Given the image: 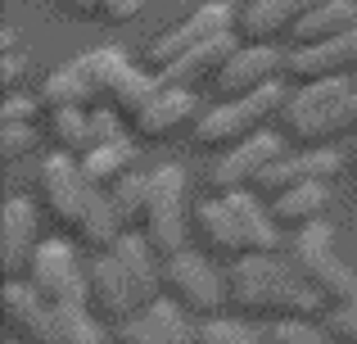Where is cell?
Segmentation results:
<instances>
[{
  "label": "cell",
  "mask_w": 357,
  "mask_h": 344,
  "mask_svg": "<svg viewBox=\"0 0 357 344\" xmlns=\"http://www.w3.org/2000/svg\"><path fill=\"white\" fill-rule=\"evenodd\" d=\"M36 177H41L45 213H50L59 227H73V236H77L82 245H91V249H114L118 245V236H122L127 222L118 218L114 195L82 172V159H73L68 150L45 154Z\"/></svg>",
  "instance_id": "6da1fadb"
},
{
  "label": "cell",
  "mask_w": 357,
  "mask_h": 344,
  "mask_svg": "<svg viewBox=\"0 0 357 344\" xmlns=\"http://www.w3.org/2000/svg\"><path fill=\"white\" fill-rule=\"evenodd\" d=\"M231 304L262 317H312L321 313L326 294L298 272L289 258L276 254H240L231 263Z\"/></svg>",
  "instance_id": "7a4b0ae2"
},
{
  "label": "cell",
  "mask_w": 357,
  "mask_h": 344,
  "mask_svg": "<svg viewBox=\"0 0 357 344\" xmlns=\"http://www.w3.org/2000/svg\"><path fill=\"white\" fill-rule=\"evenodd\" d=\"M289 141L298 145H326L344 132H357V87L344 77H317L303 82L280 109Z\"/></svg>",
  "instance_id": "3957f363"
},
{
  "label": "cell",
  "mask_w": 357,
  "mask_h": 344,
  "mask_svg": "<svg viewBox=\"0 0 357 344\" xmlns=\"http://www.w3.org/2000/svg\"><path fill=\"white\" fill-rule=\"evenodd\" d=\"M127 54L105 45V50H91V54H77V59L59 63V68L45 77L41 87V105L45 109H59V105H114V91L118 82L127 77Z\"/></svg>",
  "instance_id": "277c9868"
},
{
  "label": "cell",
  "mask_w": 357,
  "mask_h": 344,
  "mask_svg": "<svg viewBox=\"0 0 357 344\" xmlns=\"http://www.w3.org/2000/svg\"><path fill=\"white\" fill-rule=\"evenodd\" d=\"M285 258L326 294V299L353 304V308H357V272L340 258V249H335V231L326 227L321 218L294 227V236L285 240Z\"/></svg>",
  "instance_id": "5b68a950"
},
{
  "label": "cell",
  "mask_w": 357,
  "mask_h": 344,
  "mask_svg": "<svg viewBox=\"0 0 357 344\" xmlns=\"http://www.w3.org/2000/svg\"><path fill=\"white\" fill-rule=\"evenodd\" d=\"M285 100L289 96H285L280 82H262L258 91H249V96L222 100L213 114L195 118V141L199 145H231V141H240V136H253L262 118H271V114L285 109Z\"/></svg>",
  "instance_id": "8992f818"
},
{
  "label": "cell",
  "mask_w": 357,
  "mask_h": 344,
  "mask_svg": "<svg viewBox=\"0 0 357 344\" xmlns=\"http://www.w3.org/2000/svg\"><path fill=\"white\" fill-rule=\"evenodd\" d=\"M140 231L163 258L185 249V168L163 163V168L149 172V200H145Z\"/></svg>",
  "instance_id": "52a82bcc"
},
{
  "label": "cell",
  "mask_w": 357,
  "mask_h": 344,
  "mask_svg": "<svg viewBox=\"0 0 357 344\" xmlns=\"http://www.w3.org/2000/svg\"><path fill=\"white\" fill-rule=\"evenodd\" d=\"M27 281L59 308H82L91 304V281L82 258L73 254L68 240H36L32 258H27Z\"/></svg>",
  "instance_id": "ba28073f"
},
{
  "label": "cell",
  "mask_w": 357,
  "mask_h": 344,
  "mask_svg": "<svg viewBox=\"0 0 357 344\" xmlns=\"http://www.w3.org/2000/svg\"><path fill=\"white\" fill-rule=\"evenodd\" d=\"M163 290L172 294L176 304H185L190 313L213 317L222 304H231V276H222L204 254L181 249V254L163 258Z\"/></svg>",
  "instance_id": "9c48e42d"
},
{
  "label": "cell",
  "mask_w": 357,
  "mask_h": 344,
  "mask_svg": "<svg viewBox=\"0 0 357 344\" xmlns=\"http://www.w3.org/2000/svg\"><path fill=\"white\" fill-rule=\"evenodd\" d=\"M236 18H240V9L236 5H227V0H213V5H199L190 18H181L176 27H167V32H158L154 41L145 45V63L149 68H167L172 59H181L190 45H199V41H208V36H218V32H231L236 27Z\"/></svg>",
  "instance_id": "30bf717a"
},
{
  "label": "cell",
  "mask_w": 357,
  "mask_h": 344,
  "mask_svg": "<svg viewBox=\"0 0 357 344\" xmlns=\"http://www.w3.org/2000/svg\"><path fill=\"white\" fill-rule=\"evenodd\" d=\"M0 308L14 336H23V344H59V308L36 290L32 281H14L0 290Z\"/></svg>",
  "instance_id": "8fae6325"
},
{
  "label": "cell",
  "mask_w": 357,
  "mask_h": 344,
  "mask_svg": "<svg viewBox=\"0 0 357 344\" xmlns=\"http://www.w3.org/2000/svg\"><path fill=\"white\" fill-rule=\"evenodd\" d=\"M195 322L190 308L167 299H149L140 313H131L127 322H118V344H195Z\"/></svg>",
  "instance_id": "7c38bea8"
},
{
  "label": "cell",
  "mask_w": 357,
  "mask_h": 344,
  "mask_svg": "<svg viewBox=\"0 0 357 344\" xmlns=\"http://www.w3.org/2000/svg\"><path fill=\"white\" fill-rule=\"evenodd\" d=\"M86 281H91V308H96L105 322H127L131 313L145 308L136 281H131V272L122 267V258L114 249L86 263Z\"/></svg>",
  "instance_id": "4fadbf2b"
},
{
  "label": "cell",
  "mask_w": 357,
  "mask_h": 344,
  "mask_svg": "<svg viewBox=\"0 0 357 344\" xmlns=\"http://www.w3.org/2000/svg\"><path fill=\"white\" fill-rule=\"evenodd\" d=\"M340 168H344V159L331 145H312L307 154H280L276 163H267V168L258 172L253 186H258V195H280L298 181H331Z\"/></svg>",
  "instance_id": "5bb4252c"
},
{
  "label": "cell",
  "mask_w": 357,
  "mask_h": 344,
  "mask_svg": "<svg viewBox=\"0 0 357 344\" xmlns=\"http://www.w3.org/2000/svg\"><path fill=\"white\" fill-rule=\"evenodd\" d=\"M276 68H285V59H280L271 45L249 41V45H240V50L222 63V73L213 77V87H218L222 100H236V96L258 91L262 82H271V77H276Z\"/></svg>",
  "instance_id": "9a60e30c"
},
{
  "label": "cell",
  "mask_w": 357,
  "mask_h": 344,
  "mask_svg": "<svg viewBox=\"0 0 357 344\" xmlns=\"http://www.w3.org/2000/svg\"><path fill=\"white\" fill-rule=\"evenodd\" d=\"M349 68H357V27L331 36L317 45H298L285 59V73L298 82H317V77H344Z\"/></svg>",
  "instance_id": "2e32d148"
},
{
  "label": "cell",
  "mask_w": 357,
  "mask_h": 344,
  "mask_svg": "<svg viewBox=\"0 0 357 344\" xmlns=\"http://www.w3.org/2000/svg\"><path fill=\"white\" fill-rule=\"evenodd\" d=\"M276 159H280V136L276 132H253V136H244L231 154L218 159V168H213V186H218V190L253 186L258 172L267 168V163H276Z\"/></svg>",
  "instance_id": "e0dca14e"
},
{
  "label": "cell",
  "mask_w": 357,
  "mask_h": 344,
  "mask_svg": "<svg viewBox=\"0 0 357 344\" xmlns=\"http://www.w3.org/2000/svg\"><path fill=\"white\" fill-rule=\"evenodd\" d=\"M36 249V204L14 195L0 213V272L18 276Z\"/></svg>",
  "instance_id": "ac0fdd59"
},
{
  "label": "cell",
  "mask_w": 357,
  "mask_h": 344,
  "mask_svg": "<svg viewBox=\"0 0 357 344\" xmlns=\"http://www.w3.org/2000/svg\"><path fill=\"white\" fill-rule=\"evenodd\" d=\"M236 50H240L236 32H218V36H208V41L190 45V50H185L181 59H172L167 68H158V82H163V87H190V82L218 77L222 63H227Z\"/></svg>",
  "instance_id": "d6986e66"
},
{
  "label": "cell",
  "mask_w": 357,
  "mask_h": 344,
  "mask_svg": "<svg viewBox=\"0 0 357 344\" xmlns=\"http://www.w3.org/2000/svg\"><path fill=\"white\" fill-rule=\"evenodd\" d=\"M195 114H199V100L190 96V87H158V96L131 118V127H136V136H145V141H163V136H172L181 123H190Z\"/></svg>",
  "instance_id": "ffe728a7"
},
{
  "label": "cell",
  "mask_w": 357,
  "mask_h": 344,
  "mask_svg": "<svg viewBox=\"0 0 357 344\" xmlns=\"http://www.w3.org/2000/svg\"><path fill=\"white\" fill-rule=\"evenodd\" d=\"M227 204L240 222V236H244V249L249 254H276L285 249V236H280V222L271 218V209H262L258 190H227Z\"/></svg>",
  "instance_id": "44dd1931"
},
{
  "label": "cell",
  "mask_w": 357,
  "mask_h": 344,
  "mask_svg": "<svg viewBox=\"0 0 357 344\" xmlns=\"http://www.w3.org/2000/svg\"><path fill=\"white\" fill-rule=\"evenodd\" d=\"M317 0H253L249 9H240L236 32L244 41H271L280 32H294V23L312 9Z\"/></svg>",
  "instance_id": "7402d4cb"
},
{
  "label": "cell",
  "mask_w": 357,
  "mask_h": 344,
  "mask_svg": "<svg viewBox=\"0 0 357 344\" xmlns=\"http://www.w3.org/2000/svg\"><path fill=\"white\" fill-rule=\"evenodd\" d=\"M195 231H199L204 249H213V254H227V258L249 254V249H244V236H240V222H236V213H231V204H227V195H222V200H204L199 209H195Z\"/></svg>",
  "instance_id": "603a6c76"
},
{
  "label": "cell",
  "mask_w": 357,
  "mask_h": 344,
  "mask_svg": "<svg viewBox=\"0 0 357 344\" xmlns=\"http://www.w3.org/2000/svg\"><path fill=\"white\" fill-rule=\"evenodd\" d=\"M357 27V0H317L303 18L294 23V41L298 45H317V41H331V36Z\"/></svg>",
  "instance_id": "cb8c5ba5"
},
{
  "label": "cell",
  "mask_w": 357,
  "mask_h": 344,
  "mask_svg": "<svg viewBox=\"0 0 357 344\" xmlns=\"http://www.w3.org/2000/svg\"><path fill=\"white\" fill-rule=\"evenodd\" d=\"M131 163H136V141H131V136L100 141V145H91V150L82 154V172H86L96 186H105V190H114L122 177L131 172Z\"/></svg>",
  "instance_id": "d4e9b609"
},
{
  "label": "cell",
  "mask_w": 357,
  "mask_h": 344,
  "mask_svg": "<svg viewBox=\"0 0 357 344\" xmlns=\"http://www.w3.org/2000/svg\"><path fill=\"white\" fill-rule=\"evenodd\" d=\"M326 204H331L326 181H298V186H289V190L271 195V218H276L280 227H303V222L321 218Z\"/></svg>",
  "instance_id": "484cf974"
},
{
  "label": "cell",
  "mask_w": 357,
  "mask_h": 344,
  "mask_svg": "<svg viewBox=\"0 0 357 344\" xmlns=\"http://www.w3.org/2000/svg\"><path fill=\"white\" fill-rule=\"evenodd\" d=\"M50 132H54V141H59V150H68V154L91 150V114L82 105L50 109Z\"/></svg>",
  "instance_id": "4316f807"
},
{
  "label": "cell",
  "mask_w": 357,
  "mask_h": 344,
  "mask_svg": "<svg viewBox=\"0 0 357 344\" xmlns=\"http://www.w3.org/2000/svg\"><path fill=\"white\" fill-rule=\"evenodd\" d=\"M59 308V304H54ZM59 344H109L105 336V322L91 304L82 308H59Z\"/></svg>",
  "instance_id": "83f0119b"
},
{
  "label": "cell",
  "mask_w": 357,
  "mask_h": 344,
  "mask_svg": "<svg viewBox=\"0 0 357 344\" xmlns=\"http://www.w3.org/2000/svg\"><path fill=\"white\" fill-rule=\"evenodd\" d=\"M158 87H163V82H158V73L149 77V73H140V68H127V77H122L118 91H114V109H118L122 118H136L140 109L158 96Z\"/></svg>",
  "instance_id": "f1b7e54d"
},
{
  "label": "cell",
  "mask_w": 357,
  "mask_h": 344,
  "mask_svg": "<svg viewBox=\"0 0 357 344\" xmlns=\"http://www.w3.org/2000/svg\"><path fill=\"white\" fill-rule=\"evenodd\" d=\"M109 195H114L118 218L127 222V227H140V218H145V200H149V172H127Z\"/></svg>",
  "instance_id": "f546056e"
},
{
  "label": "cell",
  "mask_w": 357,
  "mask_h": 344,
  "mask_svg": "<svg viewBox=\"0 0 357 344\" xmlns=\"http://www.w3.org/2000/svg\"><path fill=\"white\" fill-rule=\"evenodd\" d=\"M195 344H262V331H249L244 322H231V317H204L199 331H195Z\"/></svg>",
  "instance_id": "4dcf8cb0"
},
{
  "label": "cell",
  "mask_w": 357,
  "mask_h": 344,
  "mask_svg": "<svg viewBox=\"0 0 357 344\" xmlns=\"http://www.w3.org/2000/svg\"><path fill=\"white\" fill-rule=\"evenodd\" d=\"M331 331L312 327L307 317H276L267 331H262V344H326Z\"/></svg>",
  "instance_id": "1f68e13d"
},
{
  "label": "cell",
  "mask_w": 357,
  "mask_h": 344,
  "mask_svg": "<svg viewBox=\"0 0 357 344\" xmlns=\"http://www.w3.org/2000/svg\"><path fill=\"white\" fill-rule=\"evenodd\" d=\"M36 150V127L32 123H0V154L5 159H23Z\"/></svg>",
  "instance_id": "d6a6232c"
},
{
  "label": "cell",
  "mask_w": 357,
  "mask_h": 344,
  "mask_svg": "<svg viewBox=\"0 0 357 344\" xmlns=\"http://www.w3.org/2000/svg\"><path fill=\"white\" fill-rule=\"evenodd\" d=\"M326 331L344 344H357V308L353 304H335V308L326 313Z\"/></svg>",
  "instance_id": "836d02e7"
},
{
  "label": "cell",
  "mask_w": 357,
  "mask_h": 344,
  "mask_svg": "<svg viewBox=\"0 0 357 344\" xmlns=\"http://www.w3.org/2000/svg\"><path fill=\"white\" fill-rule=\"evenodd\" d=\"M36 118V100L32 96H9L0 105V123H32Z\"/></svg>",
  "instance_id": "e575fe53"
},
{
  "label": "cell",
  "mask_w": 357,
  "mask_h": 344,
  "mask_svg": "<svg viewBox=\"0 0 357 344\" xmlns=\"http://www.w3.org/2000/svg\"><path fill=\"white\" fill-rule=\"evenodd\" d=\"M96 14L109 23H131L140 14V0H96Z\"/></svg>",
  "instance_id": "d590c367"
},
{
  "label": "cell",
  "mask_w": 357,
  "mask_h": 344,
  "mask_svg": "<svg viewBox=\"0 0 357 344\" xmlns=\"http://www.w3.org/2000/svg\"><path fill=\"white\" fill-rule=\"evenodd\" d=\"M18 77H23V59H18L14 50H5V59H0V87L14 91V87H18Z\"/></svg>",
  "instance_id": "8d00e7d4"
},
{
  "label": "cell",
  "mask_w": 357,
  "mask_h": 344,
  "mask_svg": "<svg viewBox=\"0 0 357 344\" xmlns=\"http://www.w3.org/2000/svg\"><path fill=\"white\" fill-rule=\"evenodd\" d=\"M59 5L77 9V14H96V0H59Z\"/></svg>",
  "instance_id": "74e56055"
},
{
  "label": "cell",
  "mask_w": 357,
  "mask_h": 344,
  "mask_svg": "<svg viewBox=\"0 0 357 344\" xmlns=\"http://www.w3.org/2000/svg\"><path fill=\"white\" fill-rule=\"evenodd\" d=\"M9 344H18V340H9Z\"/></svg>",
  "instance_id": "f35d334b"
}]
</instances>
